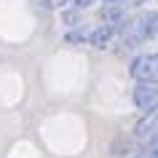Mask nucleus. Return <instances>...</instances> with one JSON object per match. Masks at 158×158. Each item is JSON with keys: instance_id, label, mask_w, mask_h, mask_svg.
Listing matches in <instances>:
<instances>
[{"instance_id": "obj_12", "label": "nucleus", "mask_w": 158, "mask_h": 158, "mask_svg": "<svg viewBox=\"0 0 158 158\" xmlns=\"http://www.w3.org/2000/svg\"><path fill=\"white\" fill-rule=\"evenodd\" d=\"M148 158H158V148H156V150H153V153H150V156H148Z\"/></svg>"}, {"instance_id": "obj_10", "label": "nucleus", "mask_w": 158, "mask_h": 158, "mask_svg": "<svg viewBox=\"0 0 158 158\" xmlns=\"http://www.w3.org/2000/svg\"><path fill=\"white\" fill-rule=\"evenodd\" d=\"M64 22H67V24H75V22H78V16H75V14H70V11H67V14H64Z\"/></svg>"}, {"instance_id": "obj_4", "label": "nucleus", "mask_w": 158, "mask_h": 158, "mask_svg": "<svg viewBox=\"0 0 158 158\" xmlns=\"http://www.w3.org/2000/svg\"><path fill=\"white\" fill-rule=\"evenodd\" d=\"M134 137H137V139L158 137V105L153 110H148V113L137 121V126H134Z\"/></svg>"}, {"instance_id": "obj_11", "label": "nucleus", "mask_w": 158, "mask_h": 158, "mask_svg": "<svg viewBox=\"0 0 158 158\" xmlns=\"http://www.w3.org/2000/svg\"><path fill=\"white\" fill-rule=\"evenodd\" d=\"M70 0H51V6H67Z\"/></svg>"}, {"instance_id": "obj_9", "label": "nucleus", "mask_w": 158, "mask_h": 158, "mask_svg": "<svg viewBox=\"0 0 158 158\" xmlns=\"http://www.w3.org/2000/svg\"><path fill=\"white\" fill-rule=\"evenodd\" d=\"M70 3H73L75 8H89V6H91L94 0H70Z\"/></svg>"}, {"instance_id": "obj_3", "label": "nucleus", "mask_w": 158, "mask_h": 158, "mask_svg": "<svg viewBox=\"0 0 158 158\" xmlns=\"http://www.w3.org/2000/svg\"><path fill=\"white\" fill-rule=\"evenodd\" d=\"M131 102L139 110H153L158 105V83H137L131 91Z\"/></svg>"}, {"instance_id": "obj_6", "label": "nucleus", "mask_w": 158, "mask_h": 158, "mask_svg": "<svg viewBox=\"0 0 158 158\" xmlns=\"http://www.w3.org/2000/svg\"><path fill=\"white\" fill-rule=\"evenodd\" d=\"M102 22L107 27H115L118 22H123V8L121 6H107V8L102 11Z\"/></svg>"}, {"instance_id": "obj_2", "label": "nucleus", "mask_w": 158, "mask_h": 158, "mask_svg": "<svg viewBox=\"0 0 158 158\" xmlns=\"http://www.w3.org/2000/svg\"><path fill=\"white\" fill-rule=\"evenodd\" d=\"M129 75L137 83H158V54L134 56L129 64Z\"/></svg>"}, {"instance_id": "obj_8", "label": "nucleus", "mask_w": 158, "mask_h": 158, "mask_svg": "<svg viewBox=\"0 0 158 158\" xmlns=\"http://www.w3.org/2000/svg\"><path fill=\"white\" fill-rule=\"evenodd\" d=\"M110 6H145L150 0H107Z\"/></svg>"}, {"instance_id": "obj_7", "label": "nucleus", "mask_w": 158, "mask_h": 158, "mask_svg": "<svg viewBox=\"0 0 158 158\" xmlns=\"http://www.w3.org/2000/svg\"><path fill=\"white\" fill-rule=\"evenodd\" d=\"M64 40L67 43H81V40H89V35H83L81 30H75V32H67L64 35Z\"/></svg>"}, {"instance_id": "obj_5", "label": "nucleus", "mask_w": 158, "mask_h": 158, "mask_svg": "<svg viewBox=\"0 0 158 158\" xmlns=\"http://www.w3.org/2000/svg\"><path fill=\"white\" fill-rule=\"evenodd\" d=\"M113 38H115V27H107V24H102L94 32H89V43H91L94 48H107Z\"/></svg>"}, {"instance_id": "obj_1", "label": "nucleus", "mask_w": 158, "mask_h": 158, "mask_svg": "<svg viewBox=\"0 0 158 158\" xmlns=\"http://www.w3.org/2000/svg\"><path fill=\"white\" fill-rule=\"evenodd\" d=\"M156 35H158V11H150V14L137 16L131 24H126L123 43L126 46H137V43L150 40V38H156Z\"/></svg>"}]
</instances>
